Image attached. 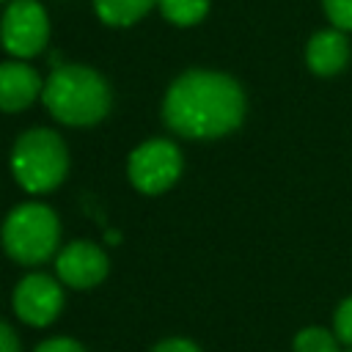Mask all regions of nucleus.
<instances>
[{"mask_svg": "<svg viewBox=\"0 0 352 352\" xmlns=\"http://www.w3.org/2000/svg\"><path fill=\"white\" fill-rule=\"evenodd\" d=\"M322 8L333 28L344 33L352 30V0H322Z\"/></svg>", "mask_w": 352, "mask_h": 352, "instance_id": "2eb2a0df", "label": "nucleus"}, {"mask_svg": "<svg viewBox=\"0 0 352 352\" xmlns=\"http://www.w3.org/2000/svg\"><path fill=\"white\" fill-rule=\"evenodd\" d=\"M151 352H201V346L190 338H182V336H173V338H162L160 344H154Z\"/></svg>", "mask_w": 352, "mask_h": 352, "instance_id": "f3484780", "label": "nucleus"}, {"mask_svg": "<svg viewBox=\"0 0 352 352\" xmlns=\"http://www.w3.org/2000/svg\"><path fill=\"white\" fill-rule=\"evenodd\" d=\"M33 352H85V349H82L80 341H74L69 336H52V338L41 341Z\"/></svg>", "mask_w": 352, "mask_h": 352, "instance_id": "dca6fc26", "label": "nucleus"}, {"mask_svg": "<svg viewBox=\"0 0 352 352\" xmlns=\"http://www.w3.org/2000/svg\"><path fill=\"white\" fill-rule=\"evenodd\" d=\"M305 63L316 77L338 74L349 63V41H346L344 30H338V28L316 30L305 47Z\"/></svg>", "mask_w": 352, "mask_h": 352, "instance_id": "9d476101", "label": "nucleus"}, {"mask_svg": "<svg viewBox=\"0 0 352 352\" xmlns=\"http://www.w3.org/2000/svg\"><path fill=\"white\" fill-rule=\"evenodd\" d=\"M11 173L30 195L52 192L69 173V148L50 126L25 129L11 146Z\"/></svg>", "mask_w": 352, "mask_h": 352, "instance_id": "7ed1b4c3", "label": "nucleus"}, {"mask_svg": "<svg viewBox=\"0 0 352 352\" xmlns=\"http://www.w3.org/2000/svg\"><path fill=\"white\" fill-rule=\"evenodd\" d=\"M333 333L338 336V341L344 346H352V294L338 302V308L333 314Z\"/></svg>", "mask_w": 352, "mask_h": 352, "instance_id": "4468645a", "label": "nucleus"}, {"mask_svg": "<svg viewBox=\"0 0 352 352\" xmlns=\"http://www.w3.org/2000/svg\"><path fill=\"white\" fill-rule=\"evenodd\" d=\"M0 352H22L19 338L8 322H0Z\"/></svg>", "mask_w": 352, "mask_h": 352, "instance_id": "a211bd4d", "label": "nucleus"}, {"mask_svg": "<svg viewBox=\"0 0 352 352\" xmlns=\"http://www.w3.org/2000/svg\"><path fill=\"white\" fill-rule=\"evenodd\" d=\"M44 80L38 72L19 58L0 63V110L3 113H19L28 110L36 99H41Z\"/></svg>", "mask_w": 352, "mask_h": 352, "instance_id": "1a4fd4ad", "label": "nucleus"}, {"mask_svg": "<svg viewBox=\"0 0 352 352\" xmlns=\"http://www.w3.org/2000/svg\"><path fill=\"white\" fill-rule=\"evenodd\" d=\"M41 102L50 116L66 126H94L113 104L107 80L82 63H58L44 80Z\"/></svg>", "mask_w": 352, "mask_h": 352, "instance_id": "f03ea898", "label": "nucleus"}, {"mask_svg": "<svg viewBox=\"0 0 352 352\" xmlns=\"http://www.w3.org/2000/svg\"><path fill=\"white\" fill-rule=\"evenodd\" d=\"M245 107V91L231 74L187 69L162 96V121L179 138L214 140L242 124Z\"/></svg>", "mask_w": 352, "mask_h": 352, "instance_id": "f257e3e1", "label": "nucleus"}, {"mask_svg": "<svg viewBox=\"0 0 352 352\" xmlns=\"http://www.w3.org/2000/svg\"><path fill=\"white\" fill-rule=\"evenodd\" d=\"M341 346L338 336L324 327H302L292 341L294 352H344Z\"/></svg>", "mask_w": 352, "mask_h": 352, "instance_id": "ddd939ff", "label": "nucleus"}, {"mask_svg": "<svg viewBox=\"0 0 352 352\" xmlns=\"http://www.w3.org/2000/svg\"><path fill=\"white\" fill-rule=\"evenodd\" d=\"M160 14L176 28H192L209 14V0H157Z\"/></svg>", "mask_w": 352, "mask_h": 352, "instance_id": "f8f14e48", "label": "nucleus"}, {"mask_svg": "<svg viewBox=\"0 0 352 352\" xmlns=\"http://www.w3.org/2000/svg\"><path fill=\"white\" fill-rule=\"evenodd\" d=\"M110 272L107 253L91 239H74L55 253V275L69 289H94Z\"/></svg>", "mask_w": 352, "mask_h": 352, "instance_id": "6e6552de", "label": "nucleus"}, {"mask_svg": "<svg viewBox=\"0 0 352 352\" xmlns=\"http://www.w3.org/2000/svg\"><path fill=\"white\" fill-rule=\"evenodd\" d=\"M91 3L96 16L110 28H129L157 6V0H91Z\"/></svg>", "mask_w": 352, "mask_h": 352, "instance_id": "9b49d317", "label": "nucleus"}, {"mask_svg": "<svg viewBox=\"0 0 352 352\" xmlns=\"http://www.w3.org/2000/svg\"><path fill=\"white\" fill-rule=\"evenodd\" d=\"M344 352H352V346H346V349H344Z\"/></svg>", "mask_w": 352, "mask_h": 352, "instance_id": "6ab92c4d", "label": "nucleus"}, {"mask_svg": "<svg viewBox=\"0 0 352 352\" xmlns=\"http://www.w3.org/2000/svg\"><path fill=\"white\" fill-rule=\"evenodd\" d=\"M0 3H8V0H0Z\"/></svg>", "mask_w": 352, "mask_h": 352, "instance_id": "aec40b11", "label": "nucleus"}, {"mask_svg": "<svg viewBox=\"0 0 352 352\" xmlns=\"http://www.w3.org/2000/svg\"><path fill=\"white\" fill-rule=\"evenodd\" d=\"M50 41V16L38 0H8L0 16V44L11 58L30 60Z\"/></svg>", "mask_w": 352, "mask_h": 352, "instance_id": "423d86ee", "label": "nucleus"}, {"mask_svg": "<svg viewBox=\"0 0 352 352\" xmlns=\"http://www.w3.org/2000/svg\"><path fill=\"white\" fill-rule=\"evenodd\" d=\"M0 245L16 264H44L60 250V220L47 204H16L0 226Z\"/></svg>", "mask_w": 352, "mask_h": 352, "instance_id": "20e7f679", "label": "nucleus"}, {"mask_svg": "<svg viewBox=\"0 0 352 352\" xmlns=\"http://www.w3.org/2000/svg\"><path fill=\"white\" fill-rule=\"evenodd\" d=\"M11 305L16 319H22L30 327H50L60 311H63V283L60 278L30 272L19 278L11 294Z\"/></svg>", "mask_w": 352, "mask_h": 352, "instance_id": "0eeeda50", "label": "nucleus"}, {"mask_svg": "<svg viewBox=\"0 0 352 352\" xmlns=\"http://www.w3.org/2000/svg\"><path fill=\"white\" fill-rule=\"evenodd\" d=\"M184 168L182 148L168 138H148L132 148L126 160V176L143 195H160L170 190Z\"/></svg>", "mask_w": 352, "mask_h": 352, "instance_id": "39448f33", "label": "nucleus"}]
</instances>
